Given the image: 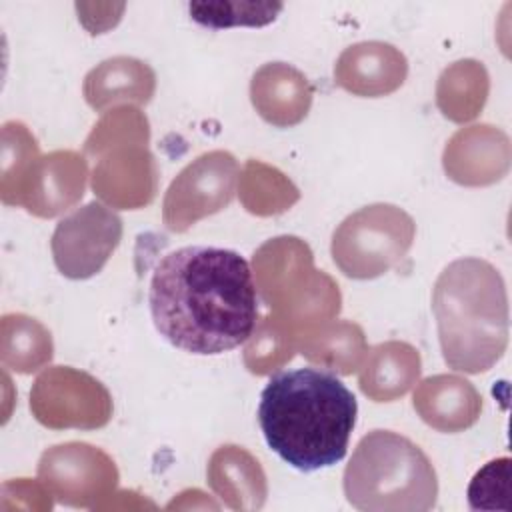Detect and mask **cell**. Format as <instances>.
Listing matches in <instances>:
<instances>
[{"label":"cell","instance_id":"cell-1","mask_svg":"<svg viewBox=\"0 0 512 512\" xmlns=\"http://www.w3.org/2000/svg\"><path fill=\"white\" fill-rule=\"evenodd\" d=\"M148 306L158 334L198 356L238 348L258 320L248 260L218 246H182L162 256L150 278Z\"/></svg>","mask_w":512,"mask_h":512},{"label":"cell","instance_id":"cell-2","mask_svg":"<svg viewBox=\"0 0 512 512\" xmlns=\"http://www.w3.org/2000/svg\"><path fill=\"white\" fill-rule=\"evenodd\" d=\"M356 416L352 390L336 374L312 366L270 376L258 404L266 444L300 472L340 462L348 452Z\"/></svg>","mask_w":512,"mask_h":512},{"label":"cell","instance_id":"cell-3","mask_svg":"<svg viewBox=\"0 0 512 512\" xmlns=\"http://www.w3.org/2000/svg\"><path fill=\"white\" fill-rule=\"evenodd\" d=\"M432 310L450 368L480 374L502 358L508 346V296L500 272L490 262H450L434 284Z\"/></svg>","mask_w":512,"mask_h":512},{"label":"cell","instance_id":"cell-4","mask_svg":"<svg viewBox=\"0 0 512 512\" xmlns=\"http://www.w3.org/2000/svg\"><path fill=\"white\" fill-rule=\"evenodd\" d=\"M344 496L364 512H424L434 508L438 478L418 444L392 430L360 438L344 470Z\"/></svg>","mask_w":512,"mask_h":512},{"label":"cell","instance_id":"cell-5","mask_svg":"<svg viewBox=\"0 0 512 512\" xmlns=\"http://www.w3.org/2000/svg\"><path fill=\"white\" fill-rule=\"evenodd\" d=\"M414 240V220L392 204H372L350 214L332 236V258L350 278H376L404 258Z\"/></svg>","mask_w":512,"mask_h":512},{"label":"cell","instance_id":"cell-6","mask_svg":"<svg viewBox=\"0 0 512 512\" xmlns=\"http://www.w3.org/2000/svg\"><path fill=\"white\" fill-rule=\"evenodd\" d=\"M122 238V220L92 200L64 216L52 234V256L62 276L86 280L98 274Z\"/></svg>","mask_w":512,"mask_h":512},{"label":"cell","instance_id":"cell-7","mask_svg":"<svg viewBox=\"0 0 512 512\" xmlns=\"http://www.w3.org/2000/svg\"><path fill=\"white\" fill-rule=\"evenodd\" d=\"M238 162L230 152H210L188 164L170 184L172 190H198L176 202H164V220L170 230L182 232L198 218L218 212L234 198Z\"/></svg>","mask_w":512,"mask_h":512},{"label":"cell","instance_id":"cell-8","mask_svg":"<svg viewBox=\"0 0 512 512\" xmlns=\"http://www.w3.org/2000/svg\"><path fill=\"white\" fill-rule=\"evenodd\" d=\"M190 18L208 28L266 26L282 12V4L250 2H190Z\"/></svg>","mask_w":512,"mask_h":512},{"label":"cell","instance_id":"cell-9","mask_svg":"<svg viewBox=\"0 0 512 512\" xmlns=\"http://www.w3.org/2000/svg\"><path fill=\"white\" fill-rule=\"evenodd\" d=\"M472 510H510V458L490 460L480 468L468 486Z\"/></svg>","mask_w":512,"mask_h":512}]
</instances>
